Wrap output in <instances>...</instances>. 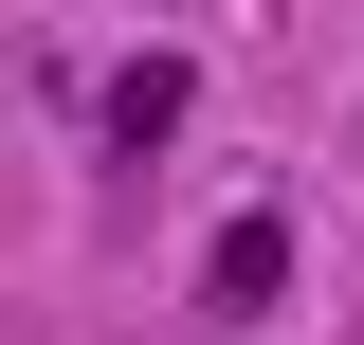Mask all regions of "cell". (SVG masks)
I'll list each match as a JSON object with an SVG mask.
<instances>
[{"instance_id": "1", "label": "cell", "mask_w": 364, "mask_h": 345, "mask_svg": "<svg viewBox=\"0 0 364 345\" xmlns=\"http://www.w3.org/2000/svg\"><path fill=\"white\" fill-rule=\"evenodd\" d=\"M200 291H219V309H273V291H291V236H273V218H237L219 255H200Z\"/></svg>"}]
</instances>
